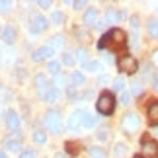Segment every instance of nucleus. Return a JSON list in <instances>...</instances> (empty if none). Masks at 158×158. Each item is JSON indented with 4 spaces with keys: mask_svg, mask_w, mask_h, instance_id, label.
I'll list each match as a JSON object with an SVG mask.
<instances>
[{
    "mask_svg": "<svg viewBox=\"0 0 158 158\" xmlns=\"http://www.w3.org/2000/svg\"><path fill=\"white\" fill-rule=\"evenodd\" d=\"M107 82H109V76H106V74L98 78V84H107Z\"/></svg>",
    "mask_w": 158,
    "mask_h": 158,
    "instance_id": "ea45409f",
    "label": "nucleus"
},
{
    "mask_svg": "<svg viewBox=\"0 0 158 158\" xmlns=\"http://www.w3.org/2000/svg\"><path fill=\"white\" fill-rule=\"evenodd\" d=\"M127 45V37L123 29H109V31L98 41V49H111V51H123Z\"/></svg>",
    "mask_w": 158,
    "mask_h": 158,
    "instance_id": "f257e3e1",
    "label": "nucleus"
},
{
    "mask_svg": "<svg viewBox=\"0 0 158 158\" xmlns=\"http://www.w3.org/2000/svg\"><path fill=\"white\" fill-rule=\"evenodd\" d=\"M141 148L148 158H158V143L154 139H150L148 135H144L141 139Z\"/></svg>",
    "mask_w": 158,
    "mask_h": 158,
    "instance_id": "423d86ee",
    "label": "nucleus"
},
{
    "mask_svg": "<svg viewBox=\"0 0 158 158\" xmlns=\"http://www.w3.org/2000/svg\"><path fill=\"white\" fill-rule=\"evenodd\" d=\"M152 88L158 92V76H154V80H152Z\"/></svg>",
    "mask_w": 158,
    "mask_h": 158,
    "instance_id": "37998d69",
    "label": "nucleus"
},
{
    "mask_svg": "<svg viewBox=\"0 0 158 158\" xmlns=\"http://www.w3.org/2000/svg\"><path fill=\"white\" fill-rule=\"evenodd\" d=\"M125 144H115V154H117V156H121V154H123L125 152Z\"/></svg>",
    "mask_w": 158,
    "mask_h": 158,
    "instance_id": "c9c22d12",
    "label": "nucleus"
},
{
    "mask_svg": "<svg viewBox=\"0 0 158 158\" xmlns=\"http://www.w3.org/2000/svg\"><path fill=\"white\" fill-rule=\"evenodd\" d=\"M82 117H84V111L82 109H74L70 115H69V121H66V127L70 131H78L82 125Z\"/></svg>",
    "mask_w": 158,
    "mask_h": 158,
    "instance_id": "6e6552de",
    "label": "nucleus"
},
{
    "mask_svg": "<svg viewBox=\"0 0 158 158\" xmlns=\"http://www.w3.org/2000/svg\"><path fill=\"white\" fill-rule=\"evenodd\" d=\"M113 90L119 92V94H123V90H125V80L123 78H115L113 80Z\"/></svg>",
    "mask_w": 158,
    "mask_h": 158,
    "instance_id": "c85d7f7f",
    "label": "nucleus"
},
{
    "mask_svg": "<svg viewBox=\"0 0 158 158\" xmlns=\"http://www.w3.org/2000/svg\"><path fill=\"white\" fill-rule=\"evenodd\" d=\"M33 143H35V144H45V143H47V133L35 131V133H33Z\"/></svg>",
    "mask_w": 158,
    "mask_h": 158,
    "instance_id": "393cba45",
    "label": "nucleus"
},
{
    "mask_svg": "<svg viewBox=\"0 0 158 158\" xmlns=\"http://www.w3.org/2000/svg\"><path fill=\"white\" fill-rule=\"evenodd\" d=\"M51 23H55V26H60V23H64V14L59 10L51 12Z\"/></svg>",
    "mask_w": 158,
    "mask_h": 158,
    "instance_id": "5701e85b",
    "label": "nucleus"
},
{
    "mask_svg": "<svg viewBox=\"0 0 158 158\" xmlns=\"http://www.w3.org/2000/svg\"><path fill=\"white\" fill-rule=\"evenodd\" d=\"M45 127L49 129L51 133H60V129H63V123H60V113L57 111V109H49V111L45 113V119H43Z\"/></svg>",
    "mask_w": 158,
    "mask_h": 158,
    "instance_id": "7ed1b4c3",
    "label": "nucleus"
},
{
    "mask_svg": "<svg viewBox=\"0 0 158 158\" xmlns=\"http://www.w3.org/2000/svg\"><path fill=\"white\" fill-rule=\"evenodd\" d=\"M59 98H60V92L57 88H51L49 92H47V96H45V102H49V104H55V102H59Z\"/></svg>",
    "mask_w": 158,
    "mask_h": 158,
    "instance_id": "aec40b11",
    "label": "nucleus"
},
{
    "mask_svg": "<svg viewBox=\"0 0 158 158\" xmlns=\"http://www.w3.org/2000/svg\"><path fill=\"white\" fill-rule=\"evenodd\" d=\"M6 127H8L10 131H14V133H18L20 131V117H18V113L16 111H6Z\"/></svg>",
    "mask_w": 158,
    "mask_h": 158,
    "instance_id": "9b49d317",
    "label": "nucleus"
},
{
    "mask_svg": "<svg viewBox=\"0 0 158 158\" xmlns=\"http://www.w3.org/2000/svg\"><path fill=\"white\" fill-rule=\"evenodd\" d=\"M121 104H123V106H129L131 104V94H121Z\"/></svg>",
    "mask_w": 158,
    "mask_h": 158,
    "instance_id": "f704fd0d",
    "label": "nucleus"
},
{
    "mask_svg": "<svg viewBox=\"0 0 158 158\" xmlns=\"http://www.w3.org/2000/svg\"><path fill=\"white\" fill-rule=\"evenodd\" d=\"M20 158H35V150L33 148H26L20 152Z\"/></svg>",
    "mask_w": 158,
    "mask_h": 158,
    "instance_id": "473e14b6",
    "label": "nucleus"
},
{
    "mask_svg": "<svg viewBox=\"0 0 158 158\" xmlns=\"http://www.w3.org/2000/svg\"><path fill=\"white\" fill-rule=\"evenodd\" d=\"M0 37H2V27H0Z\"/></svg>",
    "mask_w": 158,
    "mask_h": 158,
    "instance_id": "de8ad7c7",
    "label": "nucleus"
},
{
    "mask_svg": "<svg viewBox=\"0 0 158 158\" xmlns=\"http://www.w3.org/2000/svg\"><path fill=\"white\" fill-rule=\"evenodd\" d=\"M119 18H121V16H119L113 8H109V10L106 12V23H117Z\"/></svg>",
    "mask_w": 158,
    "mask_h": 158,
    "instance_id": "412c9836",
    "label": "nucleus"
},
{
    "mask_svg": "<svg viewBox=\"0 0 158 158\" xmlns=\"http://www.w3.org/2000/svg\"><path fill=\"white\" fill-rule=\"evenodd\" d=\"M96 109L102 113V115H111L113 109H115V98L111 92H102L98 102H96Z\"/></svg>",
    "mask_w": 158,
    "mask_h": 158,
    "instance_id": "f03ea898",
    "label": "nucleus"
},
{
    "mask_svg": "<svg viewBox=\"0 0 158 158\" xmlns=\"http://www.w3.org/2000/svg\"><path fill=\"white\" fill-rule=\"evenodd\" d=\"M0 158H6V152H4V150H0Z\"/></svg>",
    "mask_w": 158,
    "mask_h": 158,
    "instance_id": "c03bdc74",
    "label": "nucleus"
},
{
    "mask_svg": "<svg viewBox=\"0 0 158 158\" xmlns=\"http://www.w3.org/2000/svg\"><path fill=\"white\" fill-rule=\"evenodd\" d=\"M82 22L86 23V26L96 23V22H98V10H96V8H88L86 14H84V18H82Z\"/></svg>",
    "mask_w": 158,
    "mask_h": 158,
    "instance_id": "2eb2a0df",
    "label": "nucleus"
},
{
    "mask_svg": "<svg viewBox=\"0 0 158 158\" xmlns=\"http://www.w3.org/2000/svg\"><path fill=\"white\" fill-rule=\"evenodd\" d=\"M35 86H37V94H39L41 98L45 100L47 92H49V90H51L49 82H47V76H45V74H37V76H35Z\"/></svg>",
    "mask_w": 158,
    "mask_h": 158,
    "instance_id": "1a4fd4ad",
    "label": "nucleus"
},
{
    "mask_svg": "<svg viewBox=\"0 0 158 158\" xmlns=\"http://www.w3.org/2000/svg\"><path fill=\"white\" fill-rule=\"evenodd\" d=\"M141 92H143L141 82H133V86H131V94H133V96H139Z\"/></svg>",
    "mask_w": 158,
    "mask_h": 158,
    "instance_id": "2f4dec72",
    "label": "nucleus"
},
{
    "mask_svg": "<svg viewBox=\"0 0 158 158\" xmlns=\"http://www.w3.org/2000/svg\"><path fill=\"white\" fill-rule=\"evenodd\" d=\"M12 8V4L8 2V0H0V14H4V12H8Z\"/></svg>",
    "mask_w": 158,
    "mask_h": 158,
    "instance_id": "72a5a7b5",
    "label": "nucleus"
},
{
    "mask_svg": "<svg viewBox=\"0 0 158 158\" xmlns=\"http://www.w3.org/2000/svg\"><path fill=\"white\" fill-rule=\"evenodd\" d=\"M107 137H109L107 131H100V133H98V139H100V141H107Z\"/></svg>",
    "mask_w": 158,
    "mask_h": 158,
    "instance_id": "e433bc0d",
    "label": "nucleus"
},
{
    "mask_svg": "<svg viewBox=\"0 0 158 158\" xmlns=\"http://www.w3.org/2000/svg\"><path fill=\"white\" fill-rule=\"evenodd\" d=\"M76 60H80V63H86V59H88V51L84 49V47H78L76 49Z\"/></svg>",
    "mask_w": 158,
    "mask_h": 158,
    "instance_id": "cd10ccee",
    "label": "nucleus"
},
{
    "mask_svg": "<svg viewBox=\"0 0 158 158\" xmlns=\"http://www.w3.org/2000/svg\"><path fill=\"white\" fill-rule=\"evenodd\" d=\"M63 86H66V76H63V74H57L53 78V88H63Z\"/></svg>",
    "mask_w": 158,
    "mask_h": 158,
    "instance_id": "bb28decb",
    "label": "nucleus"
},
{
    "mask_svg": "<svg viewBox=\"0 0 158 158\" xmlns=\"http://www.w3.org/2000/svg\"><path fill=\"white\" fill-rule=\"evenodd\" d=\"M37 4L41 6V8H49V6H51V2H49V0H39Z\"/></svg>",
    "mask_w": 158,
    "mask_h": 158,
    "instance_id": "58836bf2",
    "label": "nucleus"
},
{
    "mask_svg": "<svg viewBox=\"0 0 158 158\" xmlns=\"http://www.w3.org/2000/svg\"><path fill=\"white\" fill-rule=\"evenodd\" d=\"M152 64H156V66H158V49L152 53Z\"/></svg>",
    "mask_w": 158,
    "mask_h": 158,
    "instance_id": "79ce46f5",
    "label": "nucleus"
},
{
    "mask_svg": "<svg viewBox=\"0 0 158 158\" xmlns=\"http://www.w3.org/2000/svg\"><path fill=\"white\" fill-rule=\"evenodd\" d=\"M64 148H66V154H70V156H76L78 154V144L76 143H66Z\"/></svg>",
    "mask_w": 158,
    "mask_h": 158,
    "instance_id": "c756f323",
    "label": "nucleus"
},
{
    "mask_svg": "<svg viewBox=\"0 0 158 158\" xmlns=\"http://www.w3.org/2000/svg\"><path fill=\"white\" fill-rule=\"evenodd\" d=\"M133 158H144V156H133Z\"/></svg>",
    "mask_w": 158,
    "mask_h": 158,
    "instance_id": "49530a36",
    "label": "nucleus"
},
{
    "mask_svg": "<svg viewBox=\"0 0 158 158\" xmlns=\"http://www.w3.org/2000/svg\"><path fill=\"white\" fill-rule=\"evenodd\" d=\"M63 63L66 64V66H72L76 63V59L72 57V53H63Z\"/></svg>",
    "mask_w": 158,
    "mask_h": 158,
    "instance_id": "7c9ffc66",
    "label": "nucleus"
},
{
    "mask_svg": "<svg viewBox=\"0 0 158 158\" xmlns=\"http://www.w3.org/2000/svg\"><path fill=\"white\" fill-rule=\"evenodd\" d=\"M84 70H88V72H100L102 70V63H98V60H86V63H84Z\"/></svg>",
    "mask_w": 158,
    "mask_h": 158,
    "instance_id": "6ab92c4d",
    "label": "nucleus"
},
{
    "mask_svg": "<svg viewBox=\"0 0 158 158\" xmlns=\"http://www.w3.org/2000/svg\"><path fill=\"white\" fill-rule=\"evenodd\" d=\"M47 27H49V20H47V18H43L41 14H35V16L31 18V23H29V31H31L33 35L43 33Z\"/></svg>",
    "mask_w": 158,
    "mask_h": 158,
    "instance_id": "0eeeda50",
    "label": "nucleus"
},
{
    "mask_svg": "<svg viewBox=\"0 0 158 158\" xmlns=\"http://www.w3.org/2000/svg\"><path fill=\"white\" fill-rule=\"evenodd\" d=\"M53 55H55V51L51 49V47H49V45H47V47H41V49H37V51H35V53L31 55V59L35 60V63H39V60H45V59H51V57H53Z\"/></svg>",
    "mask_w": 158,
    "mask_h": 158,
    "instance_id": "f8f14e48",
    "label": "nucleus"
},
{
    "mask_svg": "<svg viewBox=\"0 0 158 158\" xmlns=\"http://www.w3.org/2000/svg\"><path fill=\"white\" fill-rule=\"evenodd\" d=\"M4 148L10 150V152H20L22 148V137H6L4 139Z\"/></svg>",
    "mask_w": 158,
    "mask_h": 158,
    "instance_id": "9d476101",
    "label": "nucleus"
},
{
    "mask_svg": "<svg viewBox=\"0 0 158 158\" xmlns=\"http://www.w3.org/2000/svg\"><path fill=\"white\" fill-rule=\"evenodd\" d=\"M121 127H123V131L127 135H133V133L141 127V119H139L137 113H127L123 117V121H121Z\"/></svg>",
    "mask_w": 158,
    "mask_h": 158,
    "instance_id": "39448f33",
    "label": "nucleus"
},
{
    "mask_svg": "<svg viewBox=\"0 0 158 158\" xmlns=\"http://www.w3.org/2000/svg\"><path fill=\"white\" fill-rule=\"evenodd\" d=\"M2 41L6 45H12L16 41V27L14 26H6L2 29Z\"/></svg>",
    "mask_w": 158,
    "mask_h": 158,
    "instance_id": "4468645a",
    "label": "nucleus"
},
{
    "mask_svg": "<svg viewBox=\"0 0 158 158\" xmlns=\"http://www.w3.org/2000/svg\"><path fill=\"white\" fill-rule=\"evenodd\" d=\"M147 31H148L150 37H158V22L156 20H150L147 23Z\"/></svg>",
    "mask_w": 158,
    "mask_h": 158,
    "instance_id": "b1692460",
    "label": "nucleus"
},
{
    "mask_svg": "<svg viewBox=\"0 0 158 158\" xmlns=\"http://www.w3.org/2000/svg\"><path fill=\"white\" fill-rule=\"evenodd\" d=\"M131 27H133V29L139 27V18H133V20H131Z\"/></svg>",
    "mask_w": 158,
    "mask_h": 158,
    "instance_id": "a19ab883",
    "label": "nucleus"
},
{
    "mask_svg": "<svg viewBox=\"0 0 158 158\" xmlns=\"http://www.w3.org/2000/svg\"><path fill=\"white\" fill-rule=\"evenodd\" d=\"M66 4H70V6H74L76 10H80V8H84L86 6V2H66Z\"/></svg>",
    "mask_w": 158,
    "mask_h": 158,
    "instance_id": "4c0bfd02",
    "label": "nucleus"
},
{
    "mask_svg": "<svg viewBox=\"0 0 158 158\" xmlns=\"http://www.w3.org/2000/svg\"><path fill=\"white\" fill-rule=\"evenodd\" d=\"M88 152H90V156H92V158H107L106 150H104V148H100V147H90V148H88Z\"/></svg>",
    "mask_w": 158,
    "mask_h": 158,
    "instance_id": "4be33fe9",
    "label": "nucleus"
},
{
    "mask_svg": "<svg viewBox=\"0 0 158 158\" xmlns=\"http://www.w3.org/2000/svg\"><path fill=\"white\" fill-rule=\"evenodd\" d=\"M117 66L119 70H123L125 74H135L137 69H139V63L135 57H131V55H123L119 60H117Z\"/></svg>",
    "mask_w": 158,
    "mask_h": 158,
    "instance_id": "20e7f679",
    "label": "nucleus"
},
{
    "mask_svg": "<svg viewBox=\"0 0 158 158\" xmlns=\"http://www.w3.org/2000/svg\"><path fill=\"white\" fill-rule=\"evenodd\" d=\"M98 123V117H94L92 113H88V111H84V117H82V125L86 127V129H92V127Z\"/></svg>",
    "mask_w": 158,
    "mask_h": 158,
    "instance_id": "a211bd4d",
    "label": "nucleus"
},
{
    "mask_svg": "<svg viewBox=\"0 0 158 158\" xmlns=\"http://www.w3.org/2000/svg\"><path fill=\"white\" fill-rule=\"evenodd\" d=\"M147 115H148V123L152 127H158V102H152L147 109Z\"/></svg>",
    "mask_w": 158,
    "mask_h": 158,
    "instance_id": "ddd939ff",
    "label": "nucleus"
},
{
    "mask_svg": "<svg viewBox=\"0 0 158 158\" xmlns=\"http://www.w3.org/2000/svg\"><path fill=\"white\" fill-rule=\"evenodd\" d=\"M70 82H72V88L84 86V82H86V76H84L82 72H72V74H70Z\"/></svg>",
    "mask_w": 158,
    "mask_h": 158,
    "instance_id": "dca6fc26",
    "label": "nucleus"
},
{
    "mask_svg": "<svg viewBox=\"0 0 158 158\" xmlns=\"http://www.w3.org/2000/svg\"><path fill=\"white\" fill-rule=\"evenodd\" d=\"M0 113H2V106H0Z\"/></svg>",
    "mask_w": 158,
    "mask_h": 158,
    "instance_id": "09e8293b",
    "label": "nucleus"
},
{
    "mask_svg": "<svg viewBox=\"0 0 158 158\" xmlns=\"http://www.w3.org/2000/svg\"><path fill=\"white\" fill-rule=\"evenodd\" d=\"M57 158H64V156H63V154H59V156H57Z\"/></svg>",
    "mask_w": 158,
    "mask_h": 158,
    "instance_id": "a18cd8bd",
    "label": "nucleus"
},
{
    "mask_svg": "<svg viewBox=\"0 0 158 158\" xmlns=\"http://www.w3.org/2000/svg\"><path fill=\"white\" fill-rule=\"evenodd\" d=\"M64 45V35H53V37L49 39V47H51V49L55 51V49H60V47H63Z\"/></svg>",
    "mask_w": 158,
    "mask_h": 158,
    "instance_id": "f3484780",
    "label": "nucleus"
},
{
    "mask_svg": "<svg viewBox=\"0 0 158 158\" xmlns=\"http://www.w3.org/2000/svg\"><path fill=\"white\" fill-rule=\"evenodd\" d=\"M47 70H49L53 76L60 74V63H57V60H49V64H47Z\"/></svg>",
    "mask_w": 158,
    "mask_h": 158,
    "instance_id": "a878e982",
    "label": "nucleus"
}]
</instances>
